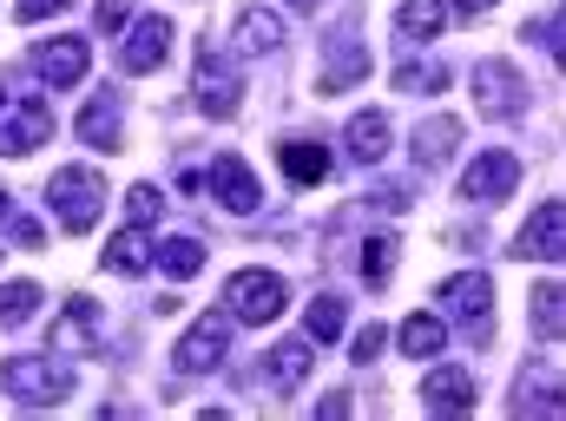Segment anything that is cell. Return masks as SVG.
Masks as SVG:
<instances>
[{"label":"cell","instance_id":"83f0119b","mask_svg":"<svg viewBox=\"0 0 566 421\" xmlns=\"http://www.w3.org/2000/svg\"><path fill=\"white\" fill-rule=\"evenodd\" d=\"M271 382H277L283 396L310 382V343H303V336H290V343H277V349H271Z\"/></svg>","mask_w":566,"mask_h":421},{"label":"cell","instance_id":"836d02e7","mask_svg":"<svg viewBox=\"0 0 566 421\" xmlns=\"http://www.w3.org/2000/svg\"><path fill=\"white\" fill-rule=\"evenodd\" d=\"M93 20H99V33H126V27L139 20V7H133V0H99Z\"/></svg>","mask_w":566,"mask_h":421},{"label":"cell","instance_id":"60d3db41","mask_svg":"<svg viewBox=\"0 0 566 421\" xmlns=\"http://www.w3.org/2000/svg\"><path fill=\"white\" fill-rule=\"evenodd\" d=\"M0 113H7V86H0Z\"/></svg>","mask_w":566,"mask_h":421},{"label":"cell","instance_id":"4316f807","mask_svg":"<svg viewBox=\"0 0 566 421\" xmlns=\"http://www.w3.org/2000/svg\"><path fill=\"white\" fill-rule=\"evenodd\" d=\"M534 336L541 343H566V283H541L534 290Z\"/></svg>","mask_w":566,"mask_h":421},{"label":"cell","instance_id":"ba28073f","mask_svg":"<svg viewBox=\"0 0 566 421\" xmlns=\"http://www.w3.org/2000/svg\"><path fill=\"white\" fill-rule=\"evenodd\" d=\"M165 53H171V20H165V13H139V20L126 27L119 73H126V80H145V73H158V66H165Z\"/></svg>","mask_w":566,"mask_h":421},{"label":"cell","instance_id":"7c38bea8","mask_svg":"<svg viewBox=\"0 0 566 421\" xmlns=\"http://www.w3.org/2000/svg\"><path fill=\"white\" fill-rule=\"evenodd\" d=\"M99 316H106V309H99L93 296H66V309H60V323H53V349H60V356H93L99 336H106Z\"/></svg>","mask_w":566,"mask_h":421},{"label":"cell","instance_id":"d4e9b609","mask_svg":"<svg viewBox=\"0 0 566 421\" xmlns=\"http://www.w3.org/2000/svg\"><path fill=\"white\" fill-rule=\"evenodd\" d=\"M113 277H145L151 271V251H145V238H139V224H126L113 244H106V257H99Z\"/></svg>","mask_w":566,"mask_h":421},{"label":"cell","instance_id":"9a60e30c","mask_svg":"<svg viewBox=\"0 0 566 421\" xmlns=\"http://www.w3.org/2000/svg\"><path fill=\"white\" fill-rule=\"evenodd\" d=\"M211 191H218V204L231 211V218H251L258 211V171L244 165V158H211Z\"/></svg>","mask_w":566,"mask_h":421},{"label":"cell","instance_id":"277c9868","mask_svg":"<svg viewBox=\"0 0 566 421\" xmlns=\"http://www.w3.org/2000/svg\"><path fill=\"white\" fill-rule=\"evenodd\" d=\"M283 303H290V283H283L277 271H238V277L224 283V309H231L238 323H251V329L277 323Z\"/></svg>","mask_w":566,"mask_h":421},{"label":"cell","instance_id":"b9f144b4","mask_svg":"<svg viewBox=\"0 0 566 421\" xmlns=\"http://www.w3.org/2000/svg\"><path fill=\"white\" fill-rule=\"evenodd\" d=\"M560 33H566V7H560Z\"/></svg>","mask_w":566,"mask_h":421},{"label":"cell","instance_id":"cb8c5ba5","mask_svg":"<svg viewBox=\"0 0 566 421\" xmlns=\"http://www.w3.org/2000/svg\"><path fill=\"white\" fill-rule=\"evenodd\" d=\"M303 329H310V343H336V336L349 329V303H343L336 290L310 296V316H303Z\"/></svg>","mask_w":566,"mask_h":421},{"label":"cell","instance_id":"30bf717a","mask_svg":"<svg viewBox=\"0 0 566 421\" xmlns=\"http://www.w3.org/2000/svg\"><path fill=\"white\" fill-rule=\"evenodd\" d=\"M514 185H521V158L514 151H481L461 171V198H474V204H501V198H514Z\"/></svg>","mask_w":566,"mask_h":421},{"label":"cell","instance_id":"8992f818","mask_svg":"<svg viewBox=\"0 0 566 421\" xmlns=\"http://www.w3.org/2000/svg\"><path fill=\"white\" fill-rule=\"evenodd\" d=\"M191 106H198L205 119H238V106H244V80H238L218 53H198V73H191Z\"/></svg>","mask_w":566,"mask_h":421},{"label":"cell","instance_id":"e575fe53","mask_svg":"<svg viewBox=\"0 0 566 421\" xmlns=\"http://www.w3.org/2000/svg\"><path fill=\"white\" fill-rule=\"evenodd\" d=\"M7 238H13L20 251H40V238H46V231H40L33 218H7Z\"/></svg>","mask_w":566,"mask_h":421},{"label":"cell","instance_id":"9c48e42d","mask_svg":"<svg viewBox=\"0 0 566 421\" xmlns=\"http://www.w3.org/2000/svg\"><path fill=\"white\" fill-rule=\"evenodd\" d=\"M86 66H93V46L80 33H53V40L33 46V80L40 86H80Z\"/></svg>","mask_w":566,"mask_h":421},{"label":"cell","instance_id":"f1b7e54d","mask_svg":"<svg viewBox=\"0 0 566 421\" xmlns=\"http://www.w3.org/2000/svg\"><path fill=\"white\" fill-rule=\"evenodd\" d=\"M151 264H158L171 283H191L198 271H205V244H198V238H171V244H158Z\"/></svg>","mask_w":566,"mask_h":421},{"label":"cell","instance_id":"484cf974","mask_svg":"<svg viewBox=\"0 0 566 421\" xmlns=\"http://www.w3.org/2000/svg\"><path fill=\"white\" fill-rule=\"evenodd\" d=\"M441 343H448V323H441V316H409V323L396 329V349H402V356H416V362L441 356Z\"/></svg>","mask_w":566,"mask_h":421},{"label":"cell","instance_id":"5bb4252c","mask_svg":"<svg viewBox=\"0 0 566 421\" xmlns=\"http://www.w3.org/2000/svg\"><path fill=\"white\" fill-rule=\"evenodd\" d=\"M119 113H126V106H119V93H113V86H99V93L80 106L73 133H80L86 145H99V151H119V145H126V126H119Z\"/></svg>","mask_w":566,"mask_h":421},{"label":"cell","instance_id":"4dcf8cb0","mask_svg":"<svg viewBox=\"0 0 566 421\" xmlns=\"http://www.w3.org/2000/svg\"><path fill=\"white\" fill-rule=\"evenodd\" d=\"M40 309V283H0V323H27Z\"/></svg>","mask_w":566,"mask_h":421},{"label":"cell","instance_id":"5b68a950","mask_svg":"<svg viewBox=\"0 0 566 421\" xmlns=\"http://www.w3.org/2000/svg\"><path fill=\"white\" fill-rule=\"evenodd\" d=\"M224 356H231V316H198L171 349L178 376H211V369H224Z\"/></svg>","mask_w":566,"mask_h":421},{"label":"cell","instance_id":"52a82bcc","mask_svg":"<svg viewBox=\"0 0 566 421\" xmlns=\"http://www.w3.org/2000/svg\"><path fill=\"white\" fill-rule=\"evenodd\" d=\"M474 106L488 119H521L527 113V80L514 73V60H481L474 66Z\"/></svg>","mask_w":566,"mask_h":421},{"label":"cell","instance_id":"4fadbf2b","mask_svg":"<svg viewBox=\"0 0 566 421\" xmlns=\"http://www.w3.org/2000/svg\"><path fill=\"white\" fill-rule=\"evenodd\" d=\"M46 139H53V113H46L40 99L7 106V119H0V151H7V158H27V151H40Z\"/></svg>","mask_w":566,"mask_h":421},{"label":"cell","instance_id":"8fae6325","mask_svg":"<svg viewBox=\"0 0 566 421\" xmlns=\"http://www.w3.org/2000/svg\"><path fill=\"white\" fill-rule=\"evenodd\" d=\"M514 257H547V264H566V198H547L527 231L514 238Z\"/></svg>","mask_w":566,"mask_h":421},{"label":"cell","instance_id":"e0dca14e","mask_svg":"<svg viewBox=\"0 0 566 421\" xmlns=\"http://www.w3.org/2000/svg\"><path fill=\"white\" fill-rule=\"evenodd\" d=\"M514 415H527V421H566V382H560V376L527 369V376H521V389H514Z\"/></svg>","mask_w":566,"mask_h":421},{"label":"cell","instance_id":"ab89813d","mask_svg":"<svg viewBox=\"0 0 566 421\" xmlns=\"http://www.w3.org/2000/svg\"><path fill=\"white\" fill-rule=\"evenodd\" d=\"M7 218H13V204H7V191H0V224H7Z\"/></svg>","mask_w":566,"mask_h":421},{"label":"cell","instance_id":"d590c367","mask_svg":"<svg viewBox=\"0 0 566 421\" xmlns=\"http://www.w3.org/2000/svg\"><path fill=\"white\" fill-rule=\"evenodd\" d=\"M66 0H13V13H20V27H33V20H53Z\"/></svg>","mask_w":566,"mask_h":421},{"label":"cell","instance_id":"ffe728a7","mask_svg":"<svg viewBox=\"0 0 566 421\" xmlns=\"http://www.w3.org/2000/svg\"><path fill=\"white\" fill-rule=\"evenodd\" d=\"M369 80V53H363V40L356 33H343V46L329 40V66H323V93H349V86H363Z\"/></svg>","mask_w":566,"mask_h":421},{"label":"cell","instance_id":"ac0fdd59","mask_svg":"<svg viewBox=\"0 0 566 421\" xmlns=\"http://www.w3.org/2000/svg\"><path fill=\"white\" fill-rule=\"evenodd\" d=\"M389 139H396V133H389V113H376V106L343 126V151H349L356 165H382V158H389Z\"/></svg>","mask_w":566,"mask_h":421},{"label":"cell","instance_id":"7a4b0ae2","mask_svg":"<svg viewBox=\"0 0 566 421\" xmlns=\"http://www.w3.org/2000/svg\"><path fill=\"white\" fill-rule=\"evenodd\" d=\"M46 204H53V218H60L66 238H86L99 224V211H106V178L93 165H60L46 178Z\"/></svg>","mask_w":566,"mask_h":421},{"label":"cell","instance_id":"44dd1931","mask_svg":"<svg viewBox=\"0 0 566 421\" xmlns=\"http://www.w3.org/2000/svg\"><path fill=\"white\" fill-rule=\"evenodd\" d=\"M409 145H416V158H422V165H441V158H454V151H461V119H454V113H428Z\"/></svg>","mask_w":566,"mask_h":421},{"label":"cell","instance_id":"74e56055","mask_svg":"<svg viewBox=\"0 0 566 421\" xmlns=\"http://www.w3.org/2000/svg\"><path fill=\"white\" fill-rule=\"evenodd\" d=\"M316 415H323V421H343V415H349V396H343V389H336V396H323V402H316Z\"/></svg>","mask_w":566,"mask_h":421},{"label":"cell","instance_id":"f35d334b","mask_svg":"<svg viewBox=\"0 0 566 421\" xmlns=\"http://www.w3.org/2000/svg\"><path fill=\"white\" fill-rule=\"evenodd\" d=\"M454 7H461V13H488L494 0H454Z\"/></svg>","mask_w":566,"mask_h":421},{"label":"cell","instance_id":"2e32d148","mask_svg":"<svg viewBox=\"0 0 566 421\" xmlns=\"http://www.w3.org/2000/svg\"><path fill=\"white\" fill-rule=\"evenodd\" d=\"M231 46H238V53H258V60H264V53H283V13L264 7V0H251V7L231 20Z\"/></svg>","mask_w":566,"mask_h":421},{"label":"cell","instance_id":"d6a6232c","mask_svg":"<svg viewBox=\"0 0 566 421\" xmlns=\"http://www.w3.org/2000/svg\"><path fill=\"white\" fill-rule=\"evenodd\" d=\"M151 218H158V185H133V191H126V224H151Z\"/></svg>","mask_w":566,"mask_h":421},{"label":"cell","instance_id":"1f68e13d","mask_svg":"<svg viewBox=\"0 0 566 421\" xmlns=\"http://www.w3.org/2000/svg\"><path fill=\"white\" fill-rule=\"evenodd\" d=\"M389 277H396V244H389V238H369V244H363V283L382 290Z\"/></svg>","mask_w":566,"mask_h":421},{"label":"cell","instance_id":"f546056e","mask_svg":"<svg viewBox=\"0 0 566 421\" xmlns=\"http://www.w3.org/2000/svg\"><path fill=\"white\" fill-rule=\"evenodd\" d=\"M396 27H402L409 40H434V33L448 27V7H441V0H402V7H396Z\"/></svg>","mask_w":566,"mask_h":421},{"label":"cell","instance_id":"3957f363","mask_svg":"<svg viewBox=\"0 0 566 421\" xmlns=\"http://www.w3.org/2000/svg\"><path fill=\"white\" fill-rule=\"evenodd\" d=\"M441 316H454L474 343H488V316H494V277L488 271H454V277L434 290Z\"/></svg>","mask_w":566,"mask_h":421},{"label":"cell","instance_id":"6da1fadb","mask_svg":"<svg viewBox=\"0 0 566 421\" xmlns=\"http://www.w3.org/2000/svg\"><path fill=\"white\" fill-rule=\"evenodd\" d=\"M73 382H80V369H73L60 349H53V356H7V362H0V389H7L13 402H27V409L66 402Z\"/></svg>","mask_w":566,"mask_h":421},{"label":"cell","instance_id":"7402d4cb","mask_svg":"<svg viewBox=\"0 0 566 421\" xmlns=\"http://www.w3.org/2000/svg\"><path fill=\"white\" fill-rule=\"evenodd\" d=\"M277 165H283V178H290V185H323V178H329V151H323V145H310V139L277 145Z\"/></svg>","mask_w":566,"mask_h":421},{"label":"cell","instance_id":"d6986e66","mask_svg":"<svg viewBox=\"0 0 566 421\" xmlns=\"http://www.w3.org/2000/svg\"><path fill=\"white\" fill-rule=\"evenodd\" d=\"M422 402L434 415H468V409H474V376H468V369H428Z\"/></svg>","mask_w":566,"mask_h":421},{"label":"cell","instance_id":"603a6c76","mask_svg":"<svg viewBox=\"0 0 566 421\" xmlns=\"http://www.w3.org/2000/svg\"><path fill=\"white\" fill-rule=\"evenodd\" d=\"M448 80H454V73H448V60H402V66L389 73V86H396V93H434V99L448 93Z\"/></svg>","mask_w":566,"mask_h":421},{"label":"cell","instance_id":"8d00e7d4","mask_svg":"<svg viewBox=\"0 0 566 421\" xmlns=\"http://www.w3.org/2000/svg\"><path fill=\"white\" fill-rule=\"evenodd\" d=\"M382 343H389V329H382V323H376V329H363V336H356V362H376V349H382Z\"/></svg>","mask_w":566,"mask_h":421}]
</instances>
